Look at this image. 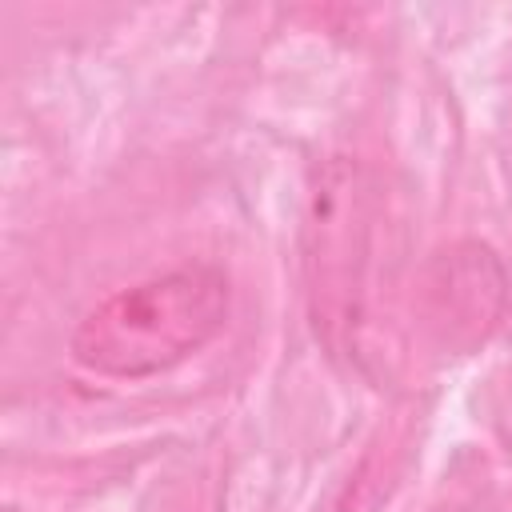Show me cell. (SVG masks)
<instances>
[{
  "label": "cell",
  "mask_w": 512,
  "mask_h": 512,
  "mask_svg": "<svg viewBox=\"0 0 512 512\" xmlns=\"http://www.w3.org/2000/svg\"><path fill=\"white\" fill-rule=\"evenodd\" d=\"M232 312L220 264L192 260L100 300L72 332V360L108 380L160 376L212 344Z\"/></svg>",
  "instance_id": "1"
},
{
  "label": "cell",
  "mask_w": 512,
  "mask_h": 512,
  "mask_svg": "<svg viewBox=\"0 0 512 512\" xmlns=\"http://www.w3.org/2000/svg\"><path fill=\"white\" fill-rule=\"evenodd\" d=\"M372 180L348 156H328L308 188L304 284L308 316L332 356L356 344L372 260Z\"/></svg>",
  "instance_id": "2"
},
{
  "label": "cell",
  "mask_w": 512,
  "mask_h": 512,
  "mask_svg": "<svg viewBox=\"0 0 512 512\" xmlns=\"http://www.w3.org/2000/svg\"><path fill=\"white\" fill-rule=\"evenodd\" d=\"M508 276L480 240L436 252L416 280V332L440 356H472L504 320Z\"/></svg>",
  "instance_id": "3"
}]
</instances>
